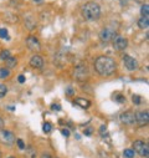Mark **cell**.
<instances>
[{
    "mask_svg": "<svg viewBox=\"0 0 149 158\" xmlns=\"http://www.w3.org/2000/svg\"><path fill=\"white\" fill-rule=\"evenodd\" d=\"M95 70L101 76H111L117 69V64L109 56H98L95 60Z\"/></svg>",
    "mask_w": 149,
    "mask_h": 158,
    "instance_id": "6da1fadb",
    "label": "cell"
},
{
    "mask_svg": "<svg viewBox=\"0 0 149 158\" xmlns=\"http://www.w3.org/2000/svg\"><path fill=\"white\" fill-rule=\"evenodd\" d=\"M82 16L87 21H95L101 16V6L95 2H88L82 6Z\"/></svg>",
    "mask_w": 149,
    "mask_h": 158,
    "instance_id": "7a4b0ae2",
    "label": "cell"
},
{
    "mask_svg": "<svg viewBox=\"0 0 149 158\" xmlns=\"http://www.w3.org/2000/svg\"><path fill=\"white\" fill-rule=\"evenodd\" d=\"M88 75H89V72H88V67H87V65H85V64H80V65H77L76 67H74V70H73V77L76 78L77 81H85L86 78L88 77Z\"/></svg>",
    "mask_w": 149,
    "mask_h": 158,
    "instance_id": "3957f363",
    "label": "cell"
},
{
    "mask_svg": "<svg viewBox=\"0 0 149 158\" xmlns=\"http://www.w3.org/2000/svg\"><path fill=\"white\" fill-rule=\"evenodd\" d=\"M116 36H118L117 31L112 28H104L101 30L100 32V39L102 43H109V41H113Z\"/></svg>",
    "mask_w": 149,
    "mask_h": 158,
    "instance_id": "277c9868",
    "label": "cell"
},
{
    "mask_svg": "<svg viewBox=\"0 0 149 158\" xmlns=\"http://www.w3.org/2000/svg\"><path fill=\"white\" fill-rule=\"evenodd\" d=\"M133 151L137 152L139 156L144 157V158H148L149 156V147H148V143H144L143 141H134L133 143Z\"/></svg>",
    "mask_w": 149,
    "mask_h": 158,
    "instance_id": "5b68a950",
    "label": "cell"
},
{
    "mask_svg": "<svg viewBox=\"0 0 149 158\" xmlns=\"http://www.w3.org/2000/svg\"><path fill=\"white\" fill-rule=\"evenodd\" d=\"M0 142L3 145L11 146L15 143V134L8 130H0Z\"/></svg>",
    "mask_w": 149,
    "mask_h": 158,
    "instance_id": "8992f818",
    "label": "cell"
},
{
    "mask_svg": "<svg viewBox=\"0 0 149 158\" xmlns=\"http://www.w3.org/2000/svg\"><path fill=\"white\" fill-rule=\"evenodd\" d=\"M123 62H124V66H125V69L128 71H136L139 67L138 61L136 60L134 57L130 56V55H124L123 56Z\"/></svg>",
    "mask_w": 149,
    "mask_h": 158,
    "instance_id": "52a82bcc",
    "label": "cell"
},
{
    "mask_svg": "<svg viewBox=\"0 0 149 158\" xmlns=\"http://www.w3.org/2000/svg\"><path fill=\"white\" fill-rule=\"evenodd\" d=\"M119 120H121V122H122L123 125L130 126V125L136 123V115H134V112H132V111H125V112L121 113Z\"/></svg>",
    "mask_w": 149,
    "mask_h": 158,
    "instance_id": "ba28073f",
    "label": "cell"
},
{
    "mask_svg": "<svg viewBox=\"0 0 149 158\" xmlns=\"http://www.w3.org/2000/svg\"><path fill=\"white\" fill-rule=\"evenodd\" d=\"M26 46L29 47V50L37 52L41 50V44L39 41V39L35 37V36H27L26 37Z\"/></svg>",
    "mask_w": 149,
    "mask_h": 158,
    "instance_id": "9c48e42d",
    "label": "cell"
},
{
    "mask_svg": "<svg viewBox=\"0 0 149 158\" xmlns=\"http://www.w3.org/2000/svg\"><path fill=\"white\" fill-rule=\"evenodd\" d=\"M128 46V40L123 36H116V39L113 40V47L116 51H123L125 50Z\"/></svg>",
    "mask_w": 149,
    "mask_h": 158,
    "instance_id": "30bf717a",
    "label": "cell"
},
{
    "mask_svg": "<svg viewBox=\"0 0 149 158\" xmlns=\"http://www.w3.org/2000/svg\"><path fill=\"white\" fill-rule=\"evenodd\" d=\"M134 115H136V122H137L139 126H145V125H148V122H149L148 111H140V112H137V113H134Z\"/></svg>",
    "mask_w": 149,
    "mask_h": 158,
    "instance_id": "8fae6325",
    "label": "cell"
},
{
    "mask_svg": "<svg viewBox=\"0 0 149 158\" xmlns=\"http://www.w3.org/2000/svg\"><path fill=\"white\" fill-rule=\"evenodd\" d=\"M30 66L34 69H42L44 67V58L40 55H32L30 58Z\"/></svg>",
    "mask_w": 149,
    "mask_h": 158,
    "instance_id": "7c38bea8",
    "label": "cell"
},
{
    "mask_svg": "<svg viewBox=\"0 0 149 158\" xmlns=\"http://www.w3.org/2000/svg\"><path fill=\"white\" fill-rule=\"evenodd\" d=\"M73 103L77 105V106H80L81 108H88V107L91 106V101L87 100V98H83V97H77L76 100L73 101Z\"/></svg>",
    "mask_w": 149,
    "mask_h": 158,
    "instance_id": "4fadbf2b",
    "label": "cell"
},
{
    "mask_svg": "<svg viewBox=\"0 0 149 158\" xmlns=\"http://www.w3.org/2000/svg\"><path fill=\"white\" fill-rule=\"evenodd\" d=\"M4 20L8 21V23L14 24V23H17V21H19V17H17V15H15V14H13V13H6V14L4 15Z\"/></svg>",
    "mask_w": 149,
    "mask_h": 158,
    "instance_id": "5bb4252c",
    "label": "cell"
},
{
    "mask_svg": "<svg viewBox=\"0 0 149 158\" xmlns=\"http://www.w3.org/2000/svg\"><path fill=\"white\" fill-rule=\"evenodd\" d=\"M25 25H26V28L29 29V30H34L35 28H36V21H35V19L34 17H26L25 19Z\"/></svg>",
    "mask_w": 149,
    "mask_h": 158,
    "instance_id": "9a60e30c",
    "label": "cell"
},
{
    "mask_svg": "<svg viewBox=\"0 0 149 158\" xmlns=\"http://www.w3.org/2000/svg\"><path fill=\"white\" fill-rule=\"evenodd\" d=\"M10 75H11L10 69H8V67H0V78H2V80H5V78H8Z\"/></svg>",
    "mask_w": 149,
    "mask_h": 158,
    "instance_id": "2e32d148",
    "label": "cell"
},
{
    "mask_svg": "<svg viewBox=\"0 0 149 158\" xmlns=\"http://www.w3.org/2000/svg\"><path fill=\"white\" fill-rule=\"evenodd\" d=\"M138 26H139L140 29H148V26H149V19L142 16L139 20H138Z\"/></svg>",
    "mask_w": 149,
    "mask_h": 158,
    "instance_id": "e0dca14e",
    "label": "cell"
},
{
    "mask_svg": "<svg viewBox=\"0 0 149 158\" xmlns=\"http://www.w3.org/2000/svg\"><path fill=\"white\" fill-rule=\"evenodd\" d=\"M5 62H6V67H8V69H13V67H15V66H16V64H17V58H16V57L10 56Z\"/></svg>",
    "mask_w": 149,
    "mask_h": 158,
    "instance_id": "ac0fdd59",
    "label": "cell"
},
{
    "mask_svg": "<svg viewBox=\"0 0 149 158\" xmlns=\"http://www.w3.org/2000/svg\"><path fill=\"white\" fill-rule=\"evenodd\" d=\"M11 56V54H10V51L9 50H3L2 52H0V60H3V61H6L8 58Z\"/></svg>",
    "mask_w": 149,
    "mask_h": 158,
    "instance_id": "d6986e66",
    "label": "cell"
},
{
    "mask_svg": "<svg viewBox=\"0 0 149 158\" xmlns=\"http://www.w3.org/2000/svg\"><path fill=\"white\" fill-rule=\"evenodd\" d=\"M140 14H142L143 17H148V16H149V5H148V4H143V5H142Z\"/></svg>",
    "mask_w": 149,
    "mask_h": 158,
    "instance_id": "ffe728a7",
    "label": "cell"
},
{
    "mask_svg": "<svg viewBox=\"0 0 149 158\" xmlns=\"http://www.w3.org/2000/svg\"><path fill=\"white\" fill-rule=\"evenodd\" d=\"M25 149H26V157L27 158H36V151H35V148L27 147Z\"/></svg>",
    "mask_w": 149,
    "mask_h": 158,
    "instance_id": "44dd1931",
    "label": "cell"
},
{
    "mask_svg": "<svg viewBox=\"0 0 149 158\" xmlns=\"http://www.w3.org/2000/svg\"><path fill=\"white\" fill-rule=\"evenodd\" d=\"M134 154H136V152H134L132 148L124 149V152H123V156H124L125 158H133V157H134Z\"/></svg>",
    "mask_w": 149,
    "mask_h": 158,
    "instance_id": "7402d4cb",
    "label": "cell"
},
{
    "mask_svg": "<svg viewBox=\"0 0 149 158\" xmlns=\"http://www.w3.org/2000/svg\"><path fill=\"white\" fill-rule=\"evenodd\" d=\"M114 101H117L118 103H124L125 102V97L122 93H116L114 95Z\"/></svg>",
    "mask_w": 149,
    "mask_h": 158,
    "instance_id": "603a6c76",
    "label": "cell"
},
{
    "mask_svg": "<svg viewBox=\"0 0 149 158\" xmlns=\"http://www.w3.org/2000/svg\"><path fill=\"white\" fill-rule=\"evenodd\" d=\"M42 131H44L45 133H50V132L52 131V125H51L50 122H45V123L42 125Z\"/></svg>",
    "mask_w": 149,
    "mask_h": 158,
    "instance_id": "cb8c5ba5",
    "label": "cell"
},
{
    "mask_svg": "<svg viewBox=\"0 0 149 158\" xmlns=\"http://www.w3.org/2000/svg\"><path fill=\"white\" fill-rule=\"evenodd\" d=\"M6 93H8V87L4 84H0V98L5 97Z\"/></svg>",
    "mask_w": 149,
    "mask_h": 158,
    "instance_id": "d4e9b609",
    "label": "cell"
},
{
    "mask_svg": "<svg viewBox=\"0 0 149 158\" xmlns=\"http://www.w3.org/2000/svg\"><path fill=\"white\" fill-rule=\"evenodd\" d=\"M132 101H133L134 105H140L142 103V97L138 96V95H133L132 96Z\"/></svg>",
    "mask_w": 149,
    "mask_h": 158,
    "instance_id": "484cf974",
    "label": "cell"
},
{
    "mask_svg": "<svg viewBox=\"0 0 149 158\" xmlns=\"http://www.w3.org/2000/svg\"><path fill=\"white\" fill-rule=\"evenodd\" d=\"M0 37L9 40V34H8V30L6 29H0Z\"/></svg>",
    "mask_w": 149,
    "mask_h": 158,
    "instance_id": "4316f807",
    "label": "cell"
},
{
    "mask_svg": "<svg viewBox=\"0 0 149 158\" xmlns=\"http://www.w3.org/2000/svg\"><path fill=\"white\" fill-rule=\"evenodd\" d=\"M16 143H17V146H19V148H20V149H25V143L23 142V140L19 138V140H16Z\"/></svg>",
    "mask_w": 149,
    "mask_h": 158,
    "instance_id": "83f0119b",
    "label": "cell"
},
{
    "mask_svg": "<svg viewBox=\"0 0 149 158\" xmlns=\"http://www.w3.org/2000/svg\"><path fill=\"white\" fill-rule=\"evenodd\" d=\"M66 95H67V96H72V95H74V88H72V87H67V88H66Z\"/></svg>",
    "mask_w": 149,
    "mask_h": 158,
    "instance_id": "f1b7e54d",
    "label": "cell"
},
{
    "mask_svg": "<svg viewBox=\"0 0 149 158\" xmlns=\"http://www.w3.org/2000/svg\"><path fill=\"white\" fill-rule=\"evenodd\" d=\"M25 80H26V78H25V76H24V75H19V76H17V81L20 82V84H24V82H25Z\"/></svg>",
    "mask_w": 149,
    "mask_h": 158,
    "instance_id": "f546056e",
    "label": "cell"
},
{
    "mask_svg": "<svg viewBox=\"0 0 149 158\" xmlns=\"http://www.w3.org/2000/svg\"><path fill=\"white\" fill-rule=\"evenodd\" d=\"M106 132H107V127H106L104 125H102V126L100 127V133H101V134L103 136V134H104Z\"/></svg>",
    "mask_w": 149,
    "mask_h": 158,
    "instance_id": "4dcf8cb0",
    "label": "cell"
},
{
    "mask_svg": "<svg viewBox=\"0 0 149 158\" xmlns=\"http://www.w3.org/2000/svg\"><path fill=\"white\" fill-rule=\"evenodd\" d=\"M51 108H52L53 111H61V106H60V105H55V103H53V105L51 106Z\"/></svg>",
    "mask_w": 149,
    "mask_h": 158,
    "instance_id": "1f68e13d",
    "label": "cell"
},
{
    "mask_svg": "<svg viewBox=\"0 0 149 158\" xmlns=\"http://www.w3.org/2000/svg\"><path fill=\"white\" fill-rule=\"evenodd\" d=\"M40 158H52V156L49 154V153H42V154L40 156Z\"/></svg>",
    "mask_w": 149,
    "mask_h": 158,
    "instance_id": "d6a6232c",
    "label": "cell"
},
{
    "mask_svg": "<svg viewBox=\"0 0 149 158\" xmlns=\"http://www.w3.org/2000/svg\"><path fill=\"white\" fill-rule=\"evenodd\" d=\"M85 134L91 136V134H92V128H87V130H85Z\"/></svg>",
    "mask_w": 149,
    "mask_h": 158,
    "instance_id": "836d02e7",
    "label": "cell"
},
{
    "mask_svg": "<svg viewBox=\"0 0 149 158\" xmlns=\"http://www.w3.org/2000/svg\"><path fill=\"white\" fill-rule=\"evenodd\" d=\"M62 134H64V136H66V137H68V136H70V131L65 128V130H62Z\"/></svg>",
    "mask_w": 149,
    "mask_h": 158,
    "instance_id": "e575fe53",
    "label": "cell"
},
{
    "mask_svg": "<svg viewBox=\"0 0 149 158\" xmlns=\"http://www.w3.org/2000/svg\"><path fill=\"white\" fill-rule=\"evenodd\" d=\"M3 127H4V120L0 117V128H3Z\"/></svg>",
    "mask_w": 149,
    "mask_h": 158,
    "instance_id": "d590c367",
    "label": "cell"
},
{
    "mask_svg": "<svg viewBox=\"0 0 149 158\" xmlns=\"http://www.w3.org/2000/svg\"><path fill=\"white\" fill-rule=\"evenodd\" d=\"M34 3H36V4H40V3H42V0H34Z\"/></svg>",
    "mask_w": 149,
    "mask_h": 158,
    "instance_id": "8d00e7d4",
    "label": "cell"
},
{
    "mask_svg": "<svg viewBox=\"0 0 149 158\" xmlns=\"http://www.w3.org/2000/svg\"><path fill=\"white\" fill-rule=\"evenodd\" d=\"M8 158H16V157H14V156H10V157H8Z\"/></svg>",
    "mask_w": 149,
    "mask_h": 158,
    "instance_id": "74e56055",
    "label": "cell"
}]
</instances>
